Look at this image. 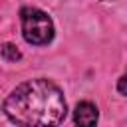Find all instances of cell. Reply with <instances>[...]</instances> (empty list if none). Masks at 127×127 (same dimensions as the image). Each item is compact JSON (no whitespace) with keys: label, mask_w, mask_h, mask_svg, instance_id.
Returning a JSON list of instances; mask_svg holds the SVG:
<instances>
[{"label":"cell","mask_w":127,"mask_h":127,"mask_svg":"<svg viewBox=\"0 0 127 127\" xmlns=\"http://www.w3.org/2000/svg\"><path fill=\"white\" fill-rule=\"evenodd\" d=\"M20 18H22V34H24V40L28 44L44 46V44L52 42L54 22L46 12L28 6V8H22Z\"/></svg>","instance_id":"2"},{"label":"cell","mask_w":127,"mask_h":127,"mask_svg":"<svg viewBox=\"0 0 127 127\" xmlns=\"http://www.w3.org/2000/svg\"><path fill=\"white\" fill-rule=\"evenodd\" d=\"M117 89H119V93H123V95H127V71L121 75V79L117 81Z\"/></svg>","instance_id":"5"},{"label":"cell","mask_w":127,"mask_h":127,"mask_svg":"<svg viewBox=\"0 0 127 127\" xmlns=\"http://www.w3.org/2000/svg\"><path fill=\"white\" fill-rule=\"evenodd\" d=\"M6 117L20 127H58L67 113L62 89L38 77L16 85L4 99Z\"/></svg>","instance_id":"1"},{"label":"cell","mask_w":127,"mask_h":127,"mask_svg":"<svg viewBox=\"0 0 127 127\" xmlns=\"http://www.w3.org/2000/svg\"><path fill=\"white\" fill-rule=\"evenodd\" d=\"M2 56H4L8 62H16V60L22 58L20 50H18L14 44H4V46H2Z\"/></svg>","instance_id":"4"},{"label":"cell","mask_w":127,"mask_h":127,"mask_svg":"<svg viewBox=\"0 0 127 127\" xmlns=\"http://www.w3.org/2000/svg\"><path fill=\"white\" fill-rule=\"evenodd\" d=\"M97 117H99V113H97V107L93 103H89V101L77 103L75 113H73V119H75L77 127H95Z\"/></svg>","instance_id":"3"}]
</instances>
